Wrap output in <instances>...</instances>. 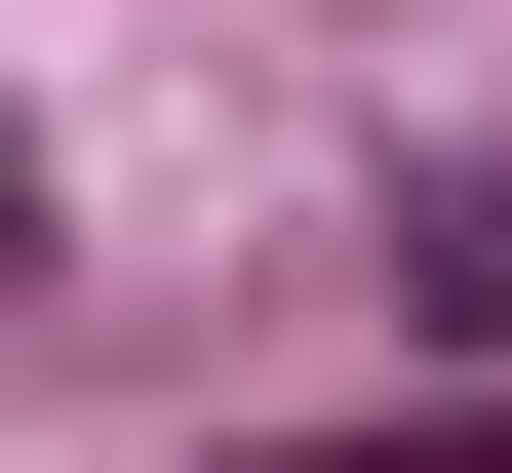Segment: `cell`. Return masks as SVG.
Returning <instances> with one entry per match:
<instances>
[{
    "label": "cell",
    "instance_id": "6da1fadb",
    "mask_svg": "<svg viewBox=\"0 0 512 473\" xmlns=\"http://www.w3.org/2000/svg\"><path fill=\"white\" fill-rule=\"evenodd\" d=\"M434 316H473V355H512V198H434Z\"/></svg>",
    "mask_w": 512,
    "mask_h": 473
}]
</instances>
